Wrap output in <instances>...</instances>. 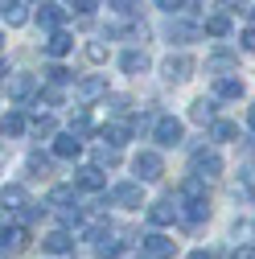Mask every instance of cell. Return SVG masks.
Returning a JSON list of instances; mask_svg holds the SVG:
<instances>
[{
	"label": "cell",
	"mask_w": 255,
	"mask_h": 259,
	"mask_svg": "<svg viewBox=\"0 0 255 259\" xmlns=\"http://www.w3.org/2000/svg\"><path fill=\"white\" fill-rule=\"evenodd\" d=\"M235 136H239V123H231V119H214V123H210V140L231 144Z\"/></svg>",
	"instance_id": "cell-19"
},
{
	"label": "cell",
	"mask_w": 255,
	"mask_h": 259,
	"mask_svg": "<svg viewBox=\"0 0 255 259\" xmlns=\"http://www.w3.org/2000/svg\"><path fill=\"white\" fill-rule=\"evenodd\" d=\"M189 259H218V255H214V251L206 247V251H194V255H189Z\"/></svg>",
	"instance_id": "cell-40"
},
{
	"label": "cell",
	"mask_w": 255,
	"mask_h": 259,
	"mask_svg": "<svg viewBox=\"0 0 255 259\" xmlns=\"http://www.w3.org/2000/svg\"><path fill=\"white\" fill-rule=\"evenodd\" d=\"M148 66H152V62H148L144 50H128V54L119 58V70H123V74H144Z\"/></svg>",
	"instance_id": "cell-17"
},
{
	"label": "cell",
	"mask_w": 255,
	"mask_h": 259,
	"mask_svg": "<svg viewBox=\"0 0 255 259\" xmlns=\"http://www.w3.org/2000/svg\"><path fill=\"white\" fill-rule=\"evenodd\" d=\"M128 107H132V103H128L123 95H107V111H111V115H123Z\"/></svg>",
	"instance_id": "cell-34"
},
{
	"label": "cell",
	"mask_w": 255,
	"mask_h": 259,
	"mask_svg": "<svg viewBox=\"0 0 255 259\" xmlns=\"http://www.w3.org/2000/svg\"><path fill=\"white\" fill-rule=\"evenodd\" d=\"M194 37H198V29L189 25V21H181V17H177V21H169V41L185 46V41H194Z\"/></svg>",
	"instance_id": "cell-21"
},
{
	"label": "cell",
	"mask_w": 255,
	"mask_h": 259,
	"mask_svg": "<svg viewBox=\"0 0 255 259\" xmlns=\"http://www.w3.org/2000/svg\"><path fill=\"white\" fill-rule=\"evenodd\" d=\"M21 206H29L25 202V189L21 185H5V210H21Z\"/></svg>",
	"instance_id": "cell-29"
},
{
	"label": "cell",
	"mask_w": 255,
	"mask_h": 259,
	"mask_svg": "<svg viewBox=\"0 0 255 259\" xmlns=\"http://www.w3.org/2000/svg\"><path fill=\"white\" fill-rule=\"evenodd\" d=\"M243 50H255V25H251L247 33H243Z\"/></svg>",
	"instance_id": "cell-38"
},
{
	"label": "cell",
	"mask_w": 255,
	"mask_h": 259,
	"mask_svg": "<svg viewBox=\"0 0 255 259\" xmlns=\"http://www.w3.org/2000/svg\"><path fill=\"white\" fill-rule=\"evenodd\" d=\"M70 132H74L78 140L91 136V115H87V111H74V115H70Z\"/></svg>",
	"instance_id": "cell-28"
},
{
	"label": "cell",
	"mask_w": 255,
	"mask_h": 259,
	"mask_svg": "<svg viewBox=\"0 0 255 259\" xmlns=\"http://www.w3.org/2000/svg\"><path fill=\"white\" fill-rule=\"evenodd\" d=\"M132 173H136V181H161V173H165V160H161V152H136V160H132Z\"/></svg>",
	"instance_id": "cell-4"
},
{
	"label": "cell",
	"mask_w": 255,
	"mask_h": 259,
	"mask_svg": "<svg viewBox=\"0 0 255 259\" xmlns=\"http://www.w3.org/2000/svg\"><path fill=\"white\" fill-rule=\"evenodd\" d=\"M156 9H161V13H169V17H181L185 0H156Z\"/></svg>",
	"instance_id": "cell-35"
},
{
	"label": "cell",
	"mask_w": 255,
	"mask_h": 259,
	"mask_svg": "<svg viewBox=\"0 0 255 259\" xmlns=\"http://www.w3.org/2000/svg\"><path fill=\"white\" fill-rule=\"evenodd\" d=\"M62 21H66V5H54L50 0V5L37 9V25L41 29H62Z\"/></svg>",
	"instance_id": "cell-15"
},
{
	"label": "cell",
	"mask_w": 255,
	"mask_h": 259,
	"mask_svg": "<svg viewBox=\"0 0 255 259\" xmlns=\"http://www.w3.org/2000/svg\"><path fill=\"white\" fill-rule=\"evenodd\" d=\"M74 185H78V189H87V193H99V189L107 185V177H103V169H99V165H82V169L74 173Z\"/></svg>",
	"instance_id": "cell-10"
},
{
	"label": "cell",
	"mask_w": 255,
	"mask_h": 259,
	"mask_svg": "<svg viewBox=\"0 0 255 259\" xmlns=\"http://www.w3.org/2000/svg\"><path fill=\"white\" fill-rule=\"evenodd\" d=\"M25 243V226H5V251H21Z\"/></svg>",
	"instance_id": "cell-26"
},
{
	"label": "cell",
	"mask_w": 255,
	"mask_h": 259,
	"mask_svg": "<svg viewBox=\"0 0 255 259\" xmlns=\"http://www.w3.org/2000/svg\"><path fill=\"white\" fill-rule=\"evenodd\" d=\"M25 169L33 173V177H41V173H50V156H46V152H29V156H25Z\"/></svg>",
	"instance_id": "cell-27"
},
{
	"label": "cell",
	"mask_w": 255,
	"mask_h": 259,
	"mask_svg": "<svg viewBox=\"0 0 255 259\" xmlns=\"http://www.w3.org/2000/svg\"><path fill=\"white\" fill-rule=\"evenodd\" d=\"M103 95H107V78L103 74H91V78L78 82V99L82 103H95V99H103Z\"/></svg>",
	"instance_id": "cell-13"
},
{
	"label": "cell",
	"mask_w": 255,
	"mask_h": 259,
	"mask_svg": "<svg viewBox=\"0 0 255 259\" xmlns=\"http://www.w3.org/2000/svg\"><path fill=\"white\" fill-rule=\"evenodd\" d=\"M161 70H165V82H185L189 74H194V58L189 54H169Z\"/></svg>",
	"instance_id": "cell-7"
},
{
	"label": "cell",
	"mask_w": 255,
	"mask_h": 259,
	"mask_svg": "<svg viewBox=\"0 0 255 259\" xmlns=\"http://www.w3.org/2000/svg\"><path fill=\"white\" fill-rule=\"evenodd\" d=\"M214 99H206V95H202V99H194V107H189V119H194V123H214Z\"/></svg>",
	"instance_id": "cell-20"
},
{
	"label": "cell",
	"mask_w": 255,
	"mask_h": 259,
	"mask_svg": "<svg viewBox=\"0 0 255 259\" xmlns=\"http://www.w3.org/2000/svg\"><path fill=\"white\" fill-rule=\"evenodd\" d=\"M144 259H148V255H144Z\"/></svg>",
	"instance_id": "cell-42"
},
{
	"label": "cell",
	"mask_w": 255,
	"mask_h": 259,
	"mask_svg": "<svg viewBox=\"0 0 255 259\" xmlns=\"http://www.w3.org/2000/svg\"><path fill=\"white\" fill-rule=\"evenodd\" d=\"M41 251H46V255H70V251H74V235H70V231H50V235L41 239Z\"/></svg>",
	"instance_id": "cell-11"
},
{
	"label": "cell",
	"mask_w": 255,
	"mask_h": 259,
	"mask_svg": "<svg viewBox=\"0 0 255 259\" xmlns=\"http://www.w3.org/2000/svg\"><path fill=\"white\" fill-rule=\"evenodd\" d=\"M70 50H74V37L66 33V29H54L50 41H46V54H50V58H66Z\"/></svg>",
	"instance_id": "cell-16"
},
{
	"label": "cell",
	"mask_w": 255,
	"mask_h": 259,
	"mask_svg": "<svg viewBox=\"0 0 255 259\" xmlns=\"http://www.w3.org/2000/svg\"><path fill=\"white\" fill-rule=\"evenodd\" d=\"M222 5H227V13H239V9L247 5V0H222Z\"/></svg>",
	"instance_id": "cell-39"
},
{
	"label": "cell",
	"mask_w": 255,
	"mask_h": 259,
	"mask_svg": "<svg viewBox=\"0 0 255 259\" xmlns=\"http://www.w3.org/2000/svg\"><path fill=\"white\" fill-rule=\"evenodd\" d=\"M140 251H144L148 259H173V255H177V243H173L169 235H161V231H148V235L140 239Z\"/></svg>",
	"instance_id": "cell-5"
},
{
	"label": "cell",
	"mask_w": 255,
	"mask_h": 259,
	"mask_svg": "<svg viewBox=\"0 0 255 259\" xmlns=\"http://www.w3.org/2000/svg\"><path fill=\"white\" fill-rule=\"evenodd\" d=\"M119 251H123V243H119V239H111V235L95 239V255H99V259H119Z\"/></svg>",
	"instance_id": "cell-24"
},
{
	"label": "cell",
	"mask_w": 255,
	"mask_h": 259,
	"mask_svg": "<svg viewBox=\"0 0 255 259\" xmlns=\"http://www.w3.org/2000/svg\"><path fill=\"white\" fill-rule=\"evenodd\" d=\"M0 17H5V25H13V29H17V25H25V17H29V13H25V5H21V0H5Z\"/></svg>",
	"instance_id": "cell-22"
},
{
	"label": "cell",
	"mask_w": 255,
	"mask_h": 259,
	"mask_svg": "<svg viewBox=\"0 0 255 259\" xmlns=\"http://www.w3.org/2000/svg\"><path fill=\"white\" fill-rule=\"evenodd\" d=\"M46 78H50V87H66L74 74H70L66 66H50V70H46Z\"/></svg>",
	"instance_id": "cell-31"
},
{
	"label": "cell",
	"mask_w": 255,
	"mask_h": 259,
	"mask_svg": "<svg viewBox=\"0 0 255 259\" xmlns=\"http://www.w3.org/2000/svg\"><path fill=\"white\" fill-rule=\"evenodd\" d=\"M62 5L74 9V13H95V5H99V0H62Z\"/></svg>",
	"instance_id": "cell-37"
},
{
	"label": "cell",
	"mask_w": 255,
	"mask_h": 259,
	"mask_svg": "<svg viewBox=\"0 0 255 259\" xmlns=\"http://www.w3.org/2000/svg\"><path fill=\"white\" fill-rule=\"evenodd\" d=\"M25 132V115L21 111H5V136H21Z\"/></svg>",
	"instance_id": "cell-30"
},
{
	"label": "cell",
	"mask_w": 255,
	"mask_h": 259,
	"mask_svg": "<svg viewBox=\"0 0 255 259\" xmlns=\"http://www.w3.org/2000/svg\"><path fill=\"white\" fill-rule=\"evenodd\" d=\"M82 152V140L74 136V132H66V136H54V156H62V160H74Z\"/></svg>",
	"instance_id": "cell-18"
},
{
	"label": "cell",
	"mask_w": 255,
	"mask_h": 259,
	"mask_svg": "<svg viewBox=\"0 0 255 259\" xmlns=\"http://www.w3.org/2000/svg\"><path fill=\"white\" fill-rule=\"evenodd\" d=\"M33 132H37L41 140H54V119H50V115H37V119H33Z\"/></svg>",
	"instance_id": "cell-32"
},
{
	"label": "cell",
	"mask_w": 255,
	"mask_h": 259,
	"mask_svg": "<svg viewBox=\"0 0 255 259\" xmlns=\"http://www.w3.org/2000/svg\"><path fill=\"white\" fill-rule=\"evenodd\" d=\"M181 136H185L181 119H173V115H156V119H152V140L161 144V148H177Z\"/></svg>",
	"instance_id": "cell-3"
},
{
	"label": "cell",
	"mask_w": 255,
	"mask_h": 259,
	"mask_svg": "<svg viewBox=\"0 0 255 259\" xmlns=\"http://www.w3.org/2000/svg\"><path fill=\"white\" fill-rule=\"evenodd\" d=\"M206 33H210V37H227V33H231V17H227V13H210V17H206Z\"/></svg>",
	"instance_id": "cell-23"
},
{
	"label": "cell",
	"mask_w": 255,
	"mask_h": 259,
	"mask_svg": "<svg viewBox=\"0 0 255 259\" xmlns=\"http://www.w3.org/2000/svg\"><path fill=\"white\" fill-rule=\"evenodd\" d=\"M115 160H119V152H115V144H111V148L103 144L99 152H95V165H115Z\"/></svg>",
	"instance_id": "cell-33"
},
{
	"label": "cell",
	"mask_w": 255,
	"mask_h": 259,
	"mask_svg": "<svg viewBox=\"0 0 255 259\" xmlns=\"http://www.w3.org/2000/svg\"><path fill=\"white\" fill-rule=\"evenodd\" d=\"M247 127H251V132H255V103L247 107Z\"/></svg>",
	"instance_id": "cell-41"
},
{
	"label": "cell",
	"mask_w": 255,
	"mask_h": 259,
	"mask_svg": "<svg viewBox=\"0 0 255 259\" xmlns=\"http://www.w3.org/2000/svg\"><path fill=\"white\" fill-rule=\"evenodd\" d=\"M5 91H9L13 103H29V99H37V78L33 74H9L5 78Z\"/></svg>",
	"instance_id": "cell-6"
},
{
	"label": "cell",
	"mask_w": 255,
	"mask_h": 259,
	"mask_svg": "<svg viewBox=\"0 0 255 259\" xmlns=\"http://www.w3.org/2000/svg\"><path fill=\"white\" fill-rule=\"evenodd\" d=\"M194 173H198V177H206V181H210V177H218V173H222V156H218V152L198 148V152H194Z\"/></svg>",
	"instance_id": "cell-9"
},
{
	"label": "cell",
	"mask_w": 255,
	"mask_h": 259,
	"mask_svg": "<svg viewBox=\"0 0 255 259\" xmlns=\"http://www.w3.org/2000/svg\"><path fill=\"white\" fill-rule=\"evenodd\" d=\"M46 206H54V210H74V206H78V185H54V189L46 193Z\"/></svg>",
	"instance_id": "cell-8"
},
{
	"label": "cell",
	"mask_w": 255,
	"mask_h": 259,
	"mask_svg": "<svg viewBox=\"0 0 255 259\" xmlns=\"http://www.w3.org/2000/svg\"><path fill=\"white\" fill-rule=\"evenodd\" d=\"M177 218H181L185 226H202V222L210 218L206 198H194V193H177Z\"/></svg>",
	"instance_id": "cell-1"
},
{
	"label": "cell",
	"mask_w": 255,
	"mask_h": 259,
	"mask_svg": "<svg viewBox=\"0 0 255 259\" xmlns=\"http://www.w3.org/2000/svg\"><path fill=\"white\" fill-rule=\"evenodd\" d=\"M103 136L119 148V144H128V140H132V123H111V127H103Z\"/></svg>",
	"instance_id": "cell-25"
},
{
	"label": "cell",
	"mask_w": 255,
	"mask_h": 259,
	"mask_svg": "<svg viewBox=\"0 0 255 259\" xmlns=\"http://www.w3.org/2000/svg\"><path fill=\"white\" fill-rule=\"evenodd\" d=\"M148 222L152 226H173L177 222V202H152L148 206Z\"/></svg>",
	"instance_id": "cell-14"
},
{
	"label": "cell",
	"mask_w": 255,
	"mask_h": 259,
	"mask_svg": "<svg viewBox=\"0 0 255 259\" xmlns=\"http://www.w3.org/2000/svg\"><path fill=\"white\" fill-rule=\"evenodd\" d=\"M87 58H91V62H107V46H103V41H91V46H87Z\"/></svg>",
	"instance_id": "cell-36"
},
{
	"label": "cell",
	"mask_w": 255,
	"mask_h": 259,
	"mask_svg": "<svg viewBox=\"0 0 255 259\" xmlns=\"http://www.w3.org/2000/svg\"><path fill=\"white\" fill-rule=\"evenodd\" d=\"M214 99H243V78L214 74Z\"/></svg>",
	"instance_id": "cell-12"
},
{
	"label": "cell",
	"mask_w": 255,
	"mask_h": 259,
	"mask_svg": "<svg viewBox=\"0 0 255 259\" xmlns=\"http://www.w3.org/2000/svg\"><path fill=\"white\" fill-rule=\"evenodd\" d=\"M144 181H123V185H115L111 193H107V206H119V210H140L144 206V189H140Z\"/></svg>",
	"instance_id": "cell-2"
}]
</instances>
